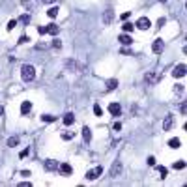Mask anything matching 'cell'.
I'll use <instances>...</instances> for the list:
<instances>
[{
	"instance_id": "cell-7",
	"label": "cell",
	"mask_w": 187,
	"mask_h": 187,
	"mask_svg": "<svg viewBox=\"0 0 187 187\" xmlns=\"http://www.w3.org/2000/svg\"><path fill=\"white\" fill-rule=\"evenodd\" d=\"M159 79H161L159 73H153V71H152V73H146V82H148V84H155Z\"/></svg>"
},
{
	"instance_id": "cell-39",
	"label": "cell",
	"mask_w": 187,
	"mask_h": 187,
	"mask_svg": "<svg viewBox=\"0 0 187 187\" xmlns=\"http://www.w3.org/2000/svg\"><path fill=\"white\" fill-rule=\"evenodd\" d=\"M2 114H4V107H2V105H0V116H2Z\"/></svg>"
},
{
	"instance_id": "cell-36",
	"label": "cell",
	"mask_w": 187,
	"mask_h": 187,
	"mask_svg": "<svg viewBox=\"0 0 187 187\" xmlns=\"http://www.w3.org/2000/svg\"><path fill=\"white\" fill-rule=\"evenodd\" d=\"M165 22H167V19H165V17H161V19L157 21V26H163V25H165Z\"/></svg>"
},
{
	"instance_id": "cell-37",
	"label": "cell",
	"mask_w": 187,
	"mask_h": 187,
	"mask_svg": "<svg viewBox=\"0 0 187 187\" xmlns=\"http://www.w3.org/2000/svg\"><path fill=\"white\" fill-rule=\"evenodd\" d=\"M21 4H22V6H25V8H28V10H30V8H32V4H30V2H28V0H22V2H21Z\"/></svg>"
},
{
	"instance_id": "cell-38",
	"label": "cell",
	"mask_w": 187,
	"mask_h": 187,
	"mask_svg": "<svg viewBox=\"0 0 187 187\" xmlns=\"http://www.w3.org/2000/svg\"><path fill=\"white\" fill-rule=\"evenodd\" d=\"M122 19L125 21V19H129V11H125V13H122Z\"/></svg>"
},
{
	"instance_id": "cell-32",
	"label": "cell",
	"mask_w": 187,
	"mask_h": 187,
	"mask_svg": "<svg viewBox=\"0 0 187 187\" xmlns=\"http://www.w3.org/2000/svg\"><path fill=\"white\" fill-rule=\"evenodd\" d=\"M148 165H150V167H153V165H155V157H153V155H150V157H148Z\"/></svg>"
},
{
	"instance_id": "cell-9",
	"label": "cell",
	"mask_w": 187,
	"mask_h": 187,
	"mask_svg": "<svg viewBox=\"0 0 187 187\" xmlns=\"http://www.w3.org/2000/svg\"><path fill=\"white\" fill-rule=\"evenodd\" d=\"M109 110H110L112 116H118V114L122 112V107H120L118 103H110V105H109Z\"/></svg>"
},
{
	"instance_id": "cell-41",
	"label": "cell",
	"mask_w": 187,
	"mask_h": 187,
	"mask_svg": "<svg viewBox=\"0 0 187 187\" xmlns=\"http://www.w3.org/2000/svg\"><path fill=\"white\" fill-rule=\"evenodd\" d=\"M161 2H167V0H161Z\"/></svg>"
},
{
	"instance_id": "cell-31",
	"label": "cell",
	"mask_w": 187,
	"mask_h": 187,
	"mask_svg": "<svg viewBox=\"0 0 187 187\" xmlns=\"http://www.w3.org/2000/svg\"><path fill=\"white\" fill-rule=\"evenodd\" d=\"M26 41H30L28 36H21V38H19V43H26Z\"/></svg>"
},
{
	"instance_id": "cell-35",
	"label": "cell",
	"mask_w": 187,
	"mask_h": 187,
	"mask_svg": "<svg viewBox=\"0 0 187 187\" xmlns=\"http://www.w3.org/2000/svg\"><path fill=\"white\" fill-rule=\"evenodd\" d=\"M28 153H30V150H28V148H26V150H22V152H21V153H19V157H26V155H28Z\"/></svg>"
},
{
	"instance_id": "cell-6",
	"label": "cell",
	"mask_w": 187,
	"mask_h": 187,
	"mask_svg": "<svg viewBox=\"0 0 187 187\" xmlns=\"http://www.w3.org/2000/svg\"><path fill=\"white\" fill-rule=\"evenodd\" d=\"M172 124H174V118H172V114H167V116H165V120H163V129H165V131H170Z\"/></svg>"
},
{
	"instance_id": "cell-3",
	"label": "cell",
	"mask_w": 187,
	"mask_h": 187,
	"mask_svg": "<svg viewBox=\"0 0 187 187\" xmlns=\"http://www.w3.org/2000/svg\"><path fill=\"white\" fill-rule=\"evenodd\" d=\"M137 28H140V30H148L150 26H152V22H150V19L148 17H140L138 21H137V25H135Z\"/></svg>"
},
{
	"instance_id": "cell-4",
	"label": "cell",
	"mask_w": 187,
	"mask_h": 187,
	"mask_svg": "<svg viewBox=\"0 0 187 187\" xmlns=\"http://www.w3.org/2000/svg\"><path fill=\"white\" fill-rule=\"evenodd\" d=\"M185 73H187L185 64H178V66L172 69V75H174V77H185Z\"/></svg>"
},
{
	"instance_id": "cell-2",
	"label": "cell",
	"mask_w": 187,
	"mask_h": 187,
	"mask_svg": "<svg viewBox=\"0 0 187 187\" xmlns=\"http://www.w3.org/2000/svg\"><path fill=\"white\" fill-rule=\"evenodd\" d=\"M101 174H103V167H96V169H92V170L86 172V178L88 180H97Z\"/></svg>"
},
{
	"instance_id": "cell-12",
	"label": "cell",
	"mask_w": 187,
	"mask_h": 187,
	"mask_svg": "<svg viewBox=\"0 0 187 187\" xmlns=\"http://www.w3.org/2000/svg\"><path fill=\"white\" fill-rule=\"evenodd\" d=\"M118 39H120V43H122V45H131V41H133V39H131V36H129L127 32H124Z\"/></svg>"
},
{
	"instance_id": "cell-40",
	"label": "cell",
	"mask_w": 187,
	"mask_h": 187,
	"mask_svg": "<svg viewBox=\"0 0 187 187\" xmlns=\"http://www.w3.org/2000/svg\"><path fill=\"white\" fill-rule=\"evenodd\" d=\"M41 2H51V0H41Z\"/></svg>"
},
{
	"instance_id": "cell-17",
	"label": "cell",
	"mask_w": 187,
	"mask_h": 187,
	"mask_svg": "<svg viewBox=\"0 0 187 187\" xmlns=\"http://www.w3.org/2000/svg\"><path fill=\"white\" fill-rule=\"evenodd\" d=\"M105 84H107V90H114L116 86H118V81H116V79H109Z\"/></svg>"
},
{
	"instance_id": "cell-5",
	"label": "cell",
	"mask_w": 187,
	"mask_h": 187,
	"mask_svg": "<svg viewBox=\"0 0 187 187\" xmlns=\"http://www.w3.org/2000/svg\"><path fill=\"white\" fill-rule=\"evenodd\" d=\"M163 49H165V43H163L161 39H155V41H153V45H152V51H153L155 54H161V53H163Z\"/></svg>"
},
{
	"instance_id": "cell-11",
	"label": "cell",
	"mask_w": 187,
	"mask_h": 187,
	"mask_svg": "<svg viewBox=\"0 0 187 187\" xmlns=\"http://www.w3.org/2000/svg\"><path fill=\"white\" fill-rule=\"evenodd\" d=\"M32 110V103L30 101H22V105H21V114H28Z\"/></svg>"
},
{
	"instance_id": "cell-21",
	"label": "cell",
	"mask_w": 187,
	"mask_h": 187,
	"mask_svg": "<svg viewBox=\"0 0 187 187\" xmlns=\"http://www.w3.org/2000/svg\"><path fill=\"white\" fill-rule=\"evenodd\" d=\"M94 114H96V116H101V114H103V109H101V105H97V103L94 105Z\"/></svg>"
},
{
	"instance_id": "cell-28",
	"label": "cell",
	"mask_w": 187,
	"mask_h": 187,
	"mask_svg": "<svg viewBox=\"0 0 187 187\" xmlns=\"http://www.w3.org/2000/svg\"><path fill=\"white\" fill-rule=\"evenodd\" d=\"M21 22H25V25H28V22H30V15H22V17H21Z\"/></svg>"
},
{
	"instance_id": "cell-14",
	"label": "cell",
	"mask_w": 187,
	"mask_h": 187,
	"mask_svg": "<svg viewBox=\"0 0 187 187\" xmlns=\"http://www.w3.org/2000/svg\"><path fill=\"white\" fill-rule=\"evenodd\" d=\"M56 167H58L56 161H53V159H47V161H45V169H47V170H56Z\"/></svg>"
},
{
	"instance_id": "cell-33",
	"label": "cell",
	"mask_w": 187,
	"mask_h": 187,
	"mask_svg": "<svg viewBox=\"0 0 187 187\" xmlns=\"http://www.w3.org/2000/svg\"><path fill=\"white\" fill-rule=\"evenodd\" d=\"M53 47H54V49H60V47H62L60 39H54V41H53Z\"/></svg>"
},
{
	"instance_id": "cell-19",
	"label": "cell",
	"mask_w": 187,
	"mask_h": 187,
	"mask_svg": "<svg viewBox=\"0 0 187 187\" xmlns=\"http://www.w3.org/2000/svg\"><path fill=\"white\" fill-rule=\"evenodd\" d=\"M180 144H181V142H180V138H170V140H169V146H170V148H174V150H176V148H180Z\"/></svg>"
},
{
	"instance_id": "cell-30",
	"label": "cell",
	"mask_w": 187,
	"mask_h": 187,
	"mask_svg": "<svg viewBox=\"0 0 187 187\" xmlns=\"http://www.w3.org/2000/svg\"><path fill=\"white\" fill-rule=\"evenodd\" d=\"M112 129H114V131H120V129H122V124H120V122H114Z\"/></svg>"
},
{
	"instance_id": "cell-34",
	"label": "cell",
	"mask_w": 187,
	"mask_h": 187,
	"mask_svg": "<svg viewBox=\"0 0 187 187\" xmlns=\"http://www.w3.org/2000/svg\"><path fill=\"white\" fill-rule=\"evenodd\" d=\"M38 32H39V36L47 34V26H39V28H38Z\"/></svg>"
},
{
	"instance_id": "cell-20",
	"label": "cell",
	"mask_w": 187,
	"mask_h": 187,
	"mask_svg": "<svg viewBox=\"0 0 187 187\" xmlns=\"http://www.w3.org/2000/svg\"><path fill=\"white\" fill-rule=\"evenodd\" d=\"M73 137H75L73 131H64V133H62V138H64V140H71Z\"/></svg>"
},
{
	"instance_id": "cell-15",
	"label": "cell",
	"mask_w": 187,
	"mask_h": 187,
	"mask_svg": "<svg viewBox=\"0 0 187 187\" xmlns=\"http://www.w3.org/2000/svg\"><path fill=\"white\" fill-rule=\"evenodd\" d=\"M82 138L86 140V142H90V140H92V131H90V127H82Z\"/></svg>"
},
{
	"instance_id": "cell-13",
	"label": "cell",
	"mask_w": 187,
	"mask_h": 187,
	"mask_svg": "<svg viewBox=\"0 0 187 187\" xmlns=\"http://www.w3.org/2000/svg\"><path fill=\"white\" fill-rule=\"evenodd\" d=\"M120 172H122V165H120V163H116V165H112V169H110V176H114V178H116V176H118Z\"/></svg>"
},
{
	"instance_id": "cell-24",
	"label": "cell",
	"mask_w": 187,
	"mask_h": 187,
	"mask_svg": "<svg viewBox=\"0 0 187 187\" xmlns=\"http://www.w3.org/2000/svg\"><path fill=\"white\" fill-rule=\"evenodd\" d=\"M41 120H43V122H54L56 118H54V116H51V114H43Z\"/></svg>"
},
{
	"instance_id": "cell-26",
	"label": "cell",
	"mask_w": 187,
	"mask_h": 187,
	"mask_svg": "<svg viewBox=\"0 0 187 187\" xmlns=\"http://www.w3.org/2000/svg\"><path fill=\"white\" fill-rule=\"evenodd\" d=\"M47 15H49V17H56V15H58V8H49Z\"/></svg>"
},
{
	"instance_id": "cell-18",
	"label": "cell",
	"mask_w": 187,
	"mask_h": 187,
	"mask_svg": "<svg viewBox=\"0 0 187 187\" xmlns=\"http://www.w3.org/2000/svg\"><path fill=\"white\" fill-rule=\"evenodd\" d=\"M47 34L56 36V34H58V26H56V25H47Z\"/></svg>"
},
{
	"instance_id": "cell-27",
	"label": "cell",
	"mask_w": 187,
	"mask_h": 187,
	"mask_svg": "<svg viewBox=\"0 0 187 187\" xmlns=\"http://www.w3.org/2000/svg\"><path fill=\"white\" fill-rule=\"evenodd\" d=\"M17 142H19V138H17V137H11V138L8 140V146H11V148H13V146H17Z\"/></svg>"
},
{
	"instance_id": "cell-29",
	"label": "cell",
	"mask_w": 187,
	"mask_h": 187,
	"mask_svg": "<svg viewBox=\"0 0 187 187\" xmlns=\"http://www.w3.org/2000/svg\"><path fill=\"white\" fill-rule=\"evenodd\" d=\"M159 174H161V178H167V169L165 167H159Z\"/></svg>"
},
{
	"instance_id": "cell-16",
	"label": "cell",
	"mask_w": 187,
	"mask_h": 187,
	"mask_svg": "<svg viewBox=\"0 0 187 187\" xmlns=\"http://www.w3.org/2000/svg\"><path fill=\"white\" fill-rule=\"evenodd\" d=\"M73 122H75V116H73L71 112H67V114L64 116V124H66V125H71Z\"/></svg>"
},
{
	"instance_id": "cell-23",
	"label": "cell",
	"mask_w": 187,
	"mask_h": 187,
	"mask_svg": "<svg viewBox=\"0 0 187 187\" xmlns=\"http://www.w3.org/2000/svg\"><path fill=\"white\" fill-rule=\"evenodd\" d=\"M174 169H176V170H183V169H185V161H178V163H174Z\"/></svg>"
},
{
	"instance_id": "cell-10",
	"label": "cell",
	"mask_w": 187,
	"mask_h": 187,
	"mask_svg": "<svg viewBox=\"0 0 187 187\" xmlns=\"http://www.w3.org/2000/svg\"><path fill=\"white\" fill-rule=\"evenodd\" d=\"M112 19H114V13H112L110 10H107V11L103 13V22H105V25H110Z\"/></svg>"
},
{
	"instance_id": "cell-1",
	"label": "cell",
	"mask_w": 187,
	"mask_h": 187,
	"mask_svg": "<svg viewBox=\"0 0 187 187\" xmlns=\"http://www.w3.org/2000/svg\"><path fill=\"white\" fill-rule=\"evenodd\" d=\"M21 77H22V81L25 82H30V81H34L36 79V69H34V66H22L21 67Z\"/></svg>"
},
{
	"instance_id": "cell-22",
	"label": "cell",
	"mask_w": 187,
	"mask_h": 187,
	"mask_svg": "<svg viewBox=\"0 0 187 187\" xmlns=\"http://www.w3.org/2000/svg\"><path fill=\"white\" fill-rule=\"evenodd\" d=\"M122 28H124V32H133V25H131V22H124V25H122Z\"/></svg>"
},
{
	"instance_id": "cell-25",
	"label": "cell",
	"mask_w": 187,
	"mask_h": 187,
	"mask_svg": "<svg viewBox=\"0 0 187 187\" xmlns=\"http://www.w3.org/2000/svg\"><path fill=\"white\" fill-rule=\"evenodd\" d=\"M15 26H17V21H15V19H11V21H10V22H8V25H6V28H8V30H10V32H11V30H13V28H15Z\"/></svg>"
},
{
	"instance_id": "cell-8",
	"label": "cell",
	"mask_w": 187,
	"mask_h": 187,
	"mask_svg": "<svg viewBox=\"0 0 187 187\" xmlns=\"http://www.w3.org/2000/svg\"><path fill=\"white\" fill-rule=\"evenodd\" d=\"M60 172H62L64 176H69V174L73 172V169H71V165H69V163H62V165H60Z\"/></svg>"
}]
</instances>
